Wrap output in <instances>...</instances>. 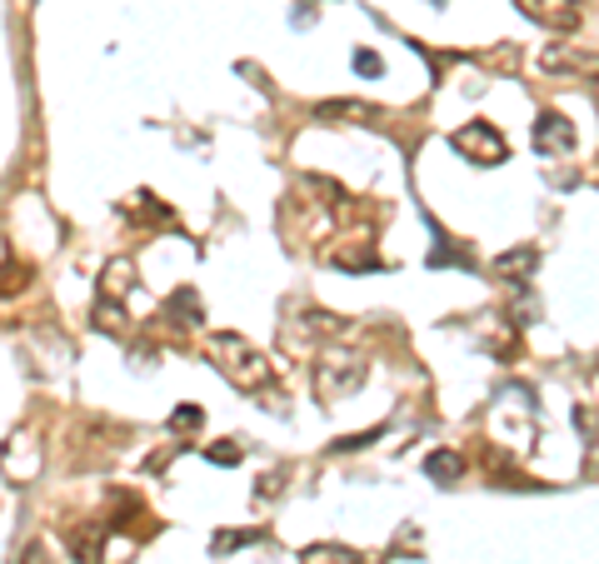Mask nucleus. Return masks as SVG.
I'll return each mask as SVG.
<instances>
[{
	"instance_id": "f257e3e1",
	"label": "nucleus",
	"mask_w": 599,
	"mask_h": 564,
	"mask_svg": "<svg viewBox=\"0 0 599 564\" xmlns=\"http://www.w3.org/2000/svg\"><path fill=\"white\" fill-rule=\"evenodd\" d=\"M210 355H215V365L225 370V380L240 385V390H260L265 375H270L265 355L250 345V339H240V335H215L210 339Z\"/></svg>"
},
{
	"instance_id": "f03ea898",
	"label": "nucleus",
	"mask_w": 599,
	"mask_h": 564,
	"mask_svg": "<svg viewBox=\"0 0 599 564\" xmlns=\"http://www.w3.org/2000/svg\"><path fill=\"white\" fill-rule=\"evenodd\" d=\"M449 145H455L465 161H475V165H499L510 155V145H505V135L495 131L489 120H469V125H459L455 135H449Z\"/></svg>"
},
{
	"instance_id": "7ed1b4c3",
	"label": "nucleus",
	"mask_w": 599,
	"mask_h": 564,
	"mask_svg": "<svg viewBox=\"0 0 599 564\" xmlns=\"http://www.w3.org/2000/svg\"><path fill=\"white\" fill-rule=\"evenodd\" d=\"M520 10L530 20H540V26H550V30H574L584 20L580 0H520Z\"/></svg>"
},
{
	"instance_id": "20e7f679",
	"label": "nucleus",
	"mask_w": 599,
	"mask_h": 564,
	"mask_svg": "<svg viewBox=\"0 0 599 564\" xmlns=\"http://www.w3.org/2000/svg\"><path fill=\"white\" fill-rule=\"evenodd\" d=\"M570 145H574V125L564 120V115L544 110L540 125H534V151L540 155H560V151H570Z\"/></svg>"
},
{
	"instance_id": "39448f33",
	"label": "nucleus",
	"mask_w": 599,
	"mask_h": 564,
	"mask_svg": "<svg viewBox=\"0 0 599 564\" xmlns=\"http://www.w3.org/2000/svg\"><path fill=\"white\" fill-rule=\"evenodd\" d=\"M360 375H365V365H360V360H350V365H345V375H340V390H355L360 385ZM320 395H335V365H330V360H325V365H320Z\"/></svg>"
},
{
	"instance_id": "423d86ee",
	"label": "nucleus",
	"mask_w": 599,
	"mask_h": 564,
	"mask_svg": "<svg viewBox=\"0 0 599 564\" xmlns=\"http://www.w3.org/2000/svg\"><path fill=\"white\" fill-rule=\"evenodd\" d=\"M300 564H360L355 549H340V545H310Z\"/></svg>"
},
{
	"instance_id": "0eeeda50",
	"label": "nucleus",
	"mask_w": 599,
	"mask_h": 564,
	"mask_svg": "<svg viewBox=\"0 0 599 564\" xmlns=\"http://www.w3.org/2000/svg\"><path fill=\"white\" fill-rule=\"evenodd\" d=\"M459 470H465V465H459L455 450H440V454H430V460H425V475H430V480H440V485H449Z\"/></svg>"
},
{
	"instance_id": "6e6552de",
	"label": "nucleus",
	"mask_w": 599,
	"mask_h": 564,
	"mask_svg": "<svg viewBox=\"0 0 599 564\" xmlns=\"http://www.w3.org/2000/svg\"><path fill=\"white\" fill-rule=\"evenodd\" d=\"M534 265H540V250H515V255H505V260H499V275H515V280H524Z\"/></svg>"
},
{
	"instance_id": "1a4fd4ad",
	"label": "nucleus",
	"mask_w": 599,
	"mask_h": 564,
	"mask_svg": "<svg viewBox=\"0 0 599 564\" xmlns=\"http://www.w3.org/2000/svg\"><path fill=\"white\" fill-rule=\"evenodd\" d=\"M250 539H260V529H235V535H215V555H230V549L250 545Z\"/></svg>"
},
{
	"instance_id": "9d476101",
	"label": "nucleus",
	"mask_w": 599,
	"mask_h": 564,
	"mask_svg": "<svg viewBox=\"0 0 599 564\" xmlns=\"http://www.w3.org/2000/svg\"><path fill=\"white\" fill-rule=\"evenodd\" d=\"M200 420H205V414H200L195 404H180V410L170 414V430H185L190 434V430H200Z\"/></svg>"
},
{
	"instance_id": "9b49d317",
	"label": "nucleus",
	"mask_w": 599,
	"mask_h": 564,
	"mask_svg": "<svg viewBox=\"0 0 599 564\" xmlns=\"http://www.w3.org/2000/svg\"><path fill=\"white\" fill-rule=\"evenodd\" d=\"M355 70L360 76H384V60L374 50H355Z\"/></svg>"
},
{
	"instance_id": "f8f14e48",
	"label": "nucleus",
	"mask_w": 599,
	"mask_h": 564,
	"mask_svg": "<svg viewBox=\"0 0 599 564\" xmlns=\"http://www.w3.org/2000/svg\"><path fill=\"white\" fill-rule=\"evenodd\" d=\"M210 460L215 465H240V450H235V444H210Z\"/></svg>"
}]
</instances>
